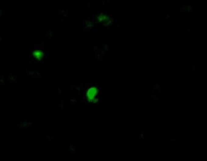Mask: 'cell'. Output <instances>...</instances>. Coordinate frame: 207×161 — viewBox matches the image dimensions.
I'll list each match as a JSON object with an SVG mask.
<instances>
[{"mask_svg": "<svg viewBox=\"0 0 207 161\" xmlns=\"http://www.w3.org/2000/svg\"><path fill=\"white\" fill-rule=\"evenodd\" d=\"M96 93H97V90L95 88H91L89 89L87 92V97L89 99L91 100H93L96 94Z\"/></svg>", "mask_w": 207, "mask_h": 161, "instance_id": "obj_1", "label": "cell"}]
</instances>
